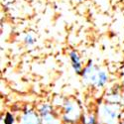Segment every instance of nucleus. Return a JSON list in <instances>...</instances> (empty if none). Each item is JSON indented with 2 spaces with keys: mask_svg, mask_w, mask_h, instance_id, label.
<instances>
[{
  "mask_svg": "<svg viewBox=\"0 0 124 124\" xmlns=\"http://www.w3.org/2000/svg\"><path fill=\"white\" fill-rule=\"evenodd\" d=\"M99 115L104 124H116L119 121L121 110L119 103H105L99 109Z\"/></svg>",
  "mask_w": 124,
  "mask_h": 124,
  "instance_id": "nucleus-1",
  "label": "nucleus"
},
{
  "mask_svg": "<svg viewBox=\"0 0 124 124\" xmlns=\"http://www.w3.org/2000/svg\"><path fill=\"white\" fill-rule=\"evenodd\" d=\"M80 109L77 102L66 100L63 104V121L68 124H75L80 118Z\"/></svg>",
  "mask_w": 124,
  "mask_h": 124,
  "instance_id": "nucleus-2",
  "label": "nucleus"
},
{
  "mask_svg": "<svg viewBox=\"0 0 124 124\" xmlns=\"http://www.w3.org/2000/svg\"><path fill=\"white\" fill-rule=\"evenodd\" d=\"M42 119L38 111L34 109L27 108L23 111L21 117H20V124H41Z\"/></svg>",
  "mask_w": 124,
  "mask_h": 124,
  "instance_id": "nucleus-3",
  "label": "nucleus"
},
{
  "mask_svg": "<svg viewBox=\"0 0 124 124\" xmlns=\"http://www.w3.org/2000/svg\"><path fill=\"white\" fill-rule=\"evenodd\" d=\"M70 63H71V67H73L74 70L76 71V74L81 75V73H82L81 61H80L78 54L76 51H71L70 53Z\"/></svg>",
  "mask_w": 124,
  "mask_h": 124,
  "instance_id": "nucleus-4",
  "label": "nucleus"
},
{
  "mask_svg": "<svg viewBox=\"0 0 124 124\" xmlns=\"http://www.w3.org/2000/svg\"><path fill=\"white\" fill-rule=\"evenodd\" d=\"M108 81V76L105 73L104 70H99L98 71V75H97V78H96V82H95V85L97 88H101L103 87Z\"/></svg>",
  "mask_w": 124,
  "mask_h": 124,
  "instance_id": "nucleus-5",
  "label": "nucleus"
},
{
  "mask_svg": "<svg viewBox=\"0 0 124 124\" xmlns=\"http://www.w3.org/2000/svg\"><path fill=\"white\" fill-rule=\"evenodd\" d=\"M52 110H53V107H52L51 104H49V103H43V104H41V106L39 107L38 112L41 116H44V115L49 114V113H52L53 112Z\"/></svg>",
  "mask_w": 124,
  "mask_h": 124,
  "instance_id": "nucleus-6",
  "label": "nucleus"
},
{
  "mask_svg": "<svg viewBox=\"0 0 124 124\" xmlns=\"http://www.w3.org/2000/svg\"><path fill=\"white\" fill-rule=\"evenodd\" d=\"M1 124H16V120H15L14 115L10 112H6L2 116Z\"/></svg>",
  "mask_w": 124,
  "mask_h": 124,
  "instance_id": "nucleus-7",
  "label": "nucleus"
},
{
  "mask_svg": "<svg viewBox=\"0 0 124 124\" xmlns=\"http://www.w3.org/2000/svg\"><path fill=\"white\" fill-rule=\"evenodd\" d=\"M85 124H97V118L95 117V115L93 114H89L86 117H85Z\"/></svg>",
  "mask_w": 124,
  "mask_h": 124,
  "instance_id": "nucleus-8",
  "label": "nucleus"
},
{
  "mask_svg": "<svg viewBox=\"0 0 124 124\" xmlns=\"http://www.w3.org/2000/svg\"><path fill=\"white\" fill-rule=\"evenodd\" d=\"M24 41H25V44H26L27 46H33V45L35 44V42H36L35 38H34L32 35H31V34L26 35V37H25Z\"/></svg>",
  "mask_w": 124,
  "mask_h": 124,
  "instance_id": "nucleus-9",
  "label": "nucleus"
},
{
  "mask_svg": "<svg viewBox=\"0 0 124 124\" xmlns=\"http://www.w3.org/2000/svg\"><path fill=\"white\" fill-rule=\"evenodd\" d=\"M49 124H61V121H60L59 119H57V120H55L54 122H52V123H49Z\"/></svg>",
  "mask_w": 124,
  "mask_h": 124,
  "instance_id": "nucleus-10",
  "label": "nucleus"
},
{
  "mask_svg": "<svg viewBox=\"0 0 124 124\" xmlns=\"http://www.w3.org/2000/svg\"><path fill=\"white\" fill-rule=\"evenodd\" d=\"M97 124H104V123H102V122H98Z\"/></svg>",
  "mask_w": 124,
  "mask_h": 124,
  "instance_id": "nucleus-11",
  "label": "nucleus"
},
{
  "mask_svg": "<svg viewBox=\"0 0 124 124\" xmlns=\"http://www.w3.org/2000/svg\"><path fill=\"white\" fill-rule=\"evenodd\" d=\"M77 1H78V2H80V1H82V0H77Z\"/></svg>",
  "mask_w": 124,
  "mask_h": 124,
  "instance_id": "nucleus-12",
  "label": "nucleus"
},
{
  "mask_svg": "<svg viewBox=\"0 0 124 124\" xmlns=\"http://www.w3.org/2000/svg\"><path fill=\"white\" fill-rule=\"evenodd\" d=\"M123 123H124V120H123Z\"/></svg>",
  "mask_w": 124,
  "mask_h": 124,
  "instance_id": "nucleus-13",
  "label": "nucleus"
},
{
  "mask_svg": "<svg viewBox=\"0 0 124 124\" xmlns=\"http://www.w3.org/2000/svg\"><path fill=\"white\" fill-rule=\"evenodd\" d=\"M84 124H85V123H84Z\"/></svg>",
  "mask_w": 124,
  "mask_h": 124,
  "instance_id": "nucleus-14",
  "label": "nucleus"
}]
</instances>
